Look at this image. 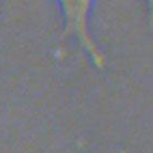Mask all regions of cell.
<instances>
[{
    "label": "cell",
    "mask_w": 153,
    "mask_h": 153,
    "mask_svg": "<svg viewBox=\"0 0 153 153\" xmlns=\"http://www.w3.org/2000/svg\"><path fill=\"white\" fill-rule=\"evenodd\" d=\"M93 4L94 3L91 1L59 2L63 13L64 26L58 39L59 47L57 48V55L63 54L65 42L69 38H74L96 68L104 69L106 66V56L91 33L90 17Z\"/></svg>",
    "instance_id": "6da1fadb"
}]
</instances>
